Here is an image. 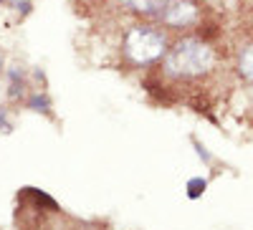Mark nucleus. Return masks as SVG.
<instances>
[{
    "label": "nucleus",
    "mask_w": 253,
    "mask_h": 230,
    "mask_svg": "<svg viewBox=\"0 0 253 230\" xmlns=\"http://www.w3.org/2000/svg\"><path fill=\"white\" fill-rule=\"evenodd\" d=\"M238 74H241L243 81L253 83V43L246 46L241 51V56H238Z\"/></svg>",
    "instance_id": "nucleus-5"
},
{
    "label": "nucleus",
    "mask_w": 253,
    "mask_h": 230,
    "mask_svg": "<svg viewBox=\"0 0 253 230\" xmlns=\"http://www.w3.org/2000/svg\"><path fill=\"white\" fill-rule=\"evenodd\" d=\"M205 187H208V182H205L203 177H193V180H187V197H190V200H198V197L205 192Z\"/></svg>",
    "instance_id": "nucleus-7"
},
{
    "label": "nucleus",
    "mask_w": 253,
    "mask_h": 230,
    "mask_svg": "<svg viewBox=\"0 0 253 230\" xmlns=\"http://www.w3.org/2000/svg\"><path fill=\"white\" fill-rule=\"evenodd\" d=\"M15 10H20V13H31V0H18V3H15Z\"/></svg>",
    "instance_id": "nucleus-8"
},
{
    "label": "nucleus",
    "mask_w": 253,
    "mask_h": 230,
    "mask_svg": "<svg viewBox=\"0 0 253 230\" xmlns=\"http://www.w3.org/2000/svg\"><path fill=\"white\" fill-rule=\"evenodd\" d=\"M193 144H195V150H198V154H200V157H203V159H208V162H210V154H208V152H205V147H203V144H200V142H198V139H193Z\"/></svg>",
    "instance_id": "nucleus-9"
},
{
    "label": "nucleus",
    "mask_w": 253,
    "mask_h": 230,
    "mask_svg": "<svg viewBox=\"0 0 253 230\" xmlns=\"http://www.w3.org/2000/svg\"><path fill=\"white\" fill-rule=\"evenodd\" d=\"M124 5H129L132 10L137 13H147V15H152V13H162L167 5L172 3V0H122Z\"/></svg>",
    "instance_id": "nucleus-4"
},
{
    "label": "nucleus",
    "mask_w": 253,
    "mask_h": 230,
    "mask_svg": "<svg viewBox=\"0 0 253 230\" xmlns=\"http://www.w3.org/2000/svg\"><path fill=\"white\" fill-rule=\"evenodd\" d=\"M124 53L137 66H147L167 53V40L152 26H134L124 36Z\"/></svg>",
    "instance_id": "nucleus-2"
},
{
    "label": "nucleus",
    "mask_w": 253,
    "mask_h": 230,
    "mask_svg": "<svg viewBox=\"0 0 253 230\" xmlns=\"http://www.w3.org/2000/svg\"><path fill=\"white\" fill-rule=\"evenodd\" d=\"M160 15H162V23H167V26L187 28L198 20V5L193 0H175V3H170Z\"/></svg>",
    "instance_id": "nucleus-3"
},
{
    "label": "nucleus",
    "mask_w": 253,
    "mask_h": 230,
    "mask_svg": "<svg viewBox=\"0 0 253 230\" xmlns=\"http://www.w3.org/2000/svg\"><path fill=\"white\" fill-rule=\"evenodd\" d=\"M28 109H33V112H51V101H48L46 94L36 91V94H31V99H28Z\"/></svg>",
    "instance_id": "nucleus-6"
},
{
    "label": "nucleus",
    "mask_w": 253,
    "mask_h": 230,
    "mask_svg": "<svg viewBox=\"0 0 253 230\" xmlns=\"http://www.w3.org/2000/svg\"><path fill=\"white\" fill-rule=\"evenodd\" d=\"M215 64V53L210 48L205 40L200 38H185L175 48H170L167 53V74L170 76H177V78H195V76H203L213 69Z\"/></svg>",
    "instance_id": "nucleus-1"
},
{
    "label": "nucleus",
    "mask_w": 253,
    "mask_h": 230,
    "mask_svg": "<svg viewBox=\"0 0 253 230\" xmlns=\"http://www.w3.org/2000/svg\"><path fill=\"white\" fill-rule=\"evenodd\" d=\"M0 127H3L5 132H10V121H8V116H5V109H0Z\"/></svg>",
    "instance_id": "nucleus-10"
},
{
    "label": "nucleus",
    "mask_w": 253,
    "mask_h": 230,
    "mask_svg": "<svg viewBox=\"0 0 253 230\" xmlns=\"http://www.w3.org/2000/svg\"><path fill=\"white\" fill-rule=\"evenodd\" d=\"M0 3H3V0H0Z\"/></svg>",
    "instance_id": "nucleus-11"
}]
</instances>
